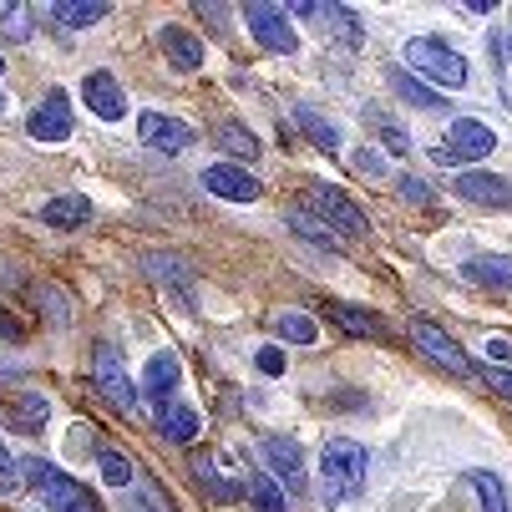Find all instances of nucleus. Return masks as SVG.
<instances>
[{
    "mask_svg": "<svg viewBox=\"0 0 512 512\" xmlns=\"http://www.w3.org/2000/svg\"><path fill=\"white\" fill-rule=\"evenodd\" d=\"M320 492H325V507H345L365 492V447L350 442V436H335L320 457Z\"/></svg>",
    "mask_w": 512,
    "mask_h": 512,
    "instance_id": "obj_1",
    "label": "nucleus"
},
{
    "mask_svg": "<svg viewBox=\"0 0 512 512\" xmlns=\"http://www.w3.org/2000/svg\"><path fill=\"white\" fill-rule=\"evenodd\" d=\"M21 482H26V487H36V492L46 497V507H51V512H102V507H97V497H92L77 477L56 472V467H51V462H41V457H21Z\"/></svg>",
    "mask_w": 512,
    "mask_h": 512,
    "instance_id": "obj_2",
    "label": "nucleus"
},
{
    "mask_svg": "<svg viewBox=\"0 0 512 512\" xmlns=\"http://www.w3.org/2000/svg\"><path fill=\"white\" fill-rule=\"evenodd\" d=\"M406 66H411V77H426V82L447 87V92L467 87V61H462V51H452L447 41H436V36L406 41Z\"/></svg>",
    "mask_w": 512,
    "mask_h": 512,
    "instance_id": "obj_3",
    "label": "nucleus"
},
{
    "mask_svg": "<svg viewBox=\"0 0 512 512\" xmlns=\"http://www.w3.org/2000/svg\"><path fill=\"white\" fill-rule=\"evenodd\" d=\"M244 21H249V31H254V41L264 51H274V56H295L300 51V36H295V26H289V11L264 6V0H249Z\"/></svg>",
    "mask_w": 512,
    "mask_h": 512,
    "instance_id": "obj_4",
    "label": "nucleus"
},
{
    "mask_svg": "<svg viewBox=\"0 0 512 512\" xmlns=\"http://www.w3.org/2000/svg\"><path fill=\"white\" fill-rule=\"evenodd\" d=\"M492 148H497V137H492V127H487V122L457 117V122H452V132H447V142L436 148V163H442V168H457V163L487 158Z\"/></svg>",
    "mask_w": 512,
    "mask_h": 512,
    "instance_id": "obj_5",
    "label": "nucleus"
},
{
    "mask_svg": "<svg viewBox=\"0 0 512 512\" xmlns=\"http://www.w3.org/2000/svg\"><path fill=\"white\" fill-rule=\"evenodd\" d=\"M305 208H315V218H325L330 229H340V234H365L371 229V218H365V208H355L340 188H330V183H315L310 193H305Z\"/></svg>",
    "mask_w": 512,
    "mask_h": 512,
    "instance_id": "obj_6",
    "label": "nucleus"
},
{
    "mask_svg": "<svg viewBox=\"0 0 512 512\" xmlns=\"http://www.w3.org/2000/svg\"><path fill=\"white\" fill-rule=\"evenodd\" d=\"M264 462H269V477L284 487V492H305V452L295 436H264L259 442Z\"/></svg>",
    "mask_w": 512,
    "mask_h": 512,
    "instance_id": "obj_7",
    "label": "nucleus"
},
{
    "mask_svg": "<svg viewBox=\"0 0 512 512\" xmlns=\"http://www.w3.org/2000/svg\"><path fill=\"white\" fill-rule=\"evenodd\" d=\"M92 376H97V391H102L112 406H122V411L137 406V391H132V381H127V371H122V355H117L112 345H97V355H92Z\"/></svg>",
    "mask_w": 512,
    "mask_h": 512,
    "instance_id": "obj_8",
    "label": "nucleus"
},
{
    "mask_svg": "<svg viewBox=\"0 0 512 512\" xmlns=\"http://www.w3.org/2000/svg\"><path fill=\"white\" fill-rule=\"evenodd\" d=\"M203 188H208L213 198H229V203H254V198H259V178L244 173V168H234V163L203 168Z\"/></svg>",
    "mask_w": 512,
    "mask_h": 512,
    "instance_id": "obj_9",
    "label": "nucleus"
},
{
    "mask_svg": "<svg viewBox=\"0 0 512 512\" xmlns=\"http://www.w3.org/2000/svg\"><path fill=\"white\" fill-rule=\"evenodd\" d=\"M411 340H416V345H421V350H426V355H431L436 365H447L452 376H467V371H472V360L462 355V345H457L452 335H442V330H436V325L416 320V325H411Z\"/></svg>",
    "mask_w": 512,
    "mask_h": 512,
    "instance_id": "obj_10",
    "label": "nucleus"
},
{
    "mask_svg": "<svg viewBox=\"0 0 512 512\" xmlns=\"http://www.w3.org/2000/svg\"><path fill=\"white\" fill-rule=\"evenodd\" d=\"M137 132H142V142H148V148H158V153H183V148H193V127L178 122V117H163V112H148V117L137 122Z\"/></svg>",
    "mask_w": 512,
    "mask_h": 512,
    "instance_id": "obj_11",
    "label": "nucleus"
},
{
    "mask_svg": "<svg viewBox=\"0 0 512 512\" xmlns=\"http://www.w3.org/2000/svg\"><path fill=\"white\" fill-rule=\"evenodd\" d=\"M457 198L467 203H482V208H512V183L497 178V173H457Z\"/></svg>",
    "mask_w": 512,
    "mask_h": 512,
    "instance_id": "obj_12",
    "label": "nucleus"
},
{
    "mask_svg": "<svg viewBox=\"0 0 512 512\" xmlns=\"http://www.w3.org/2000/svg\"><path fill=\"white\" fill-rule=\"evenodd\" d=\"M31 137L36 142H61V137H71V102H66V92H51L36 112H31Z\"/></svg>",
    "mask_w": 512,
    "mask_h": 512,
    "instance_id": "obj_13",
    "label": "nucleus"
},
{
    "mask_svg": "<svg viewBox=\"0 0 512 512\" xmlns=\"http://www.w3.org/2000/svg\"><path fill=\"white\" fill-rule=\"evenodd\" d=\"M82 97H87V107H92L102 122H117V117L127 112V97H122V87H117L112 71H92V77L82 82Z\"/></svg>",
    "mask_w": 512,
    "mask_h": 512,
    "instance_id": "obj_14",
    "label": "nucleus"
},
{
    "mask_svg": "<svg viewBox=\"0 0 512 512\" xmlns=\"http://www.w3.org/2000/svg\"><path fill=\"white\" fill-rule=\"evenodd\" d=\"M142 269H148L158 284H168L183 305H193V269L183 259H173V254H142Z\"/></svg>",
    "mask_w": 512,
    "mask_h": 512,
    "instance_id": "obj_15",
    "label": "nucleus"
},
{
    "mask_svg": "<svg viewBox=\"0 0 512 512\" xmlns=\"http://www.w3.org/2000/svg\"><path fill=\"white\" fill-rule=\"evenodd\" d=\"M178 376H183L178 355H173V350H163V355H153V360H148V371H142V391H148L158 406H168V396H173Z\"/></svg>",
    "mask_w": 512,
    "mask_h": 512,
    "instance_id": "obj_16",
    "label": "nucleus"
},
{
    "mask_svg": "<svg viewBox=\"0 0 512 512\" xmlns=\"http://www.w3.org/2000/svg\"><path fill=\"white\" fill-rule=\"evenodd\" d=\"M92 218V203L82 198V193H66V198H51L46 208H41V224L46 229H82Z\"/></svg>",
    "mask_w": 512,
    "mask_h": 512,
    "instance_id": "obj_17",
    "label": "nucleus"
},
{
    "mask_svg": "<svg viewBox=\"0 0 512 512\" xmlns=\"http://www.w3.org/2000/svg\"><path fill=\"white\" fill-rule=\"evenodd\" d=\"M472 284H487V289H512V254H477L462 264Z\"/></svg>",
    "mask_w": 512,
    "mask_h": 512,
    "instance_id": "obj_18",
    "label": "nucleus"
},
{
    "mask_svg": "<svg viewBox=\"0 0 512 512\" xmlns=\"http://www.w3.org/2000/svg\"><path fill=\"white\" fill-rule=\"evenodd\" d=\"M163 51L173 56L178 71H198L203 66V41H193L183 26H163Z\"/></svg>",
    "mask_w": 512,
    "mask_h": 512,
    "instance_id": "obj_19",
    "label": "nucleus"
},
{
    "mask_svg": "<svg viewBox=\"0 0 512 512\" xmlns=\"http://www.w3.org/2000/svg\"><path fill=\"white\" fill-rule=\"evenodd\" d=\"M158 431H168V442H193L198 436V411L168 401V406H158Z\"/></svg>",
    "mask_w": 512,
    "mask_h": 512,
    "instance_id": "obj_20",
    "label": "nucleus"
},
{
    "mask_svg": "<svg viewBox=\"0 0 512 512\" xmlns=\"http://www.w3.org/2000/svg\"><path fill=\"white\" fill-rule=\"evenodd\" d=\"M330 320H335L340 330H350V335H371V340L386 335V325H381L376 315H365L360 305H330Z\"/></svg>",
    "mask_w": 512,
    "mask_h": 512,
    "instance_id": "obj_21",
    "label": "nucleus"
},
{
    "mask_svg": "<svg viewBox=\"0 0 512 512\" xmlns=\"http://www.w3.org/2000/svg\"><path fill=\"white\" fill-rule=\"evenodd\" d=\"M51 16L61 26H92V21L107 16V6H102V0H61V6H51Z\"/></svg>",
    "mask_w": 512,
    "mask_h": 512,
    "instance_id": "obj_22",
    "label": "nucleus"
},
{
    "mask_svg": "<svg viewBox=\"0 0 512 512\" xmlns=\"http://www.w3.org/2000/svg\"><path fill=\"white\" fill-rule=\"evenodd\" d=\"M289 224H295V229H300L310 244H325V249H335V244H340V239L330 234V224H325V218H315L305 203H295V208H289Z\"/></svg>",
    "mask_w": 512,
    "mask_h": 512,
    "instance_id": "obj_23",
    "label": "nucleus"
},
{
    "mask_svg": "<svg viewBox=\"0 0 512 512\" xmlns=\"http://www.w3.org/2000/svg\"><path fill=\"white\" fill-rule=\"evenodd\" d=\"M391 87H396L411 107H421V112H436V107H442V97H436L431 87H421V82L411 77V71H391Z\"/></svg>",
    "mask_w": 512,
    "mask_h": 512,
    "instance_id": "obj_24",
    "label": "nucleus"
},
{
    "mask_svg": "<svg viewBox=\"0 0 512 512\" xmlns=\"http://www.w3.org/2000/svg\"><path fill=\"white\" fill-rule=\"evenodd\" d=\"M295 122H300V127L315 137V148H325V153H335V148H340V132H335V127H330V122L315 112V107H295Z\"/></svg>",
    "mask_w": 512,
    "mask_h": 512,
    "instance_id": "obj_25",
    "label": "nucleus"
},
{
    "mask_svg": "<svg viewBox=\"0 0 512 512\" xmlns=\"http://www.w3.org/2000/svg\"><path fill=\"white\" fill-rule=\"evenodd\" d=\"M249 497H254L259 512H284V487H279L269 472H254V477H249Z\"/></svg>",
    "mask_w": 512,
    "mask_h": 512,
    "instance_id": "obj_26",
    "label": "nucleus"
},
{
    "mask_svg": "<svg viewBox=\"0 0 512 512\" xmlns=\"http://www.w3.org/2000/svg\"><path fill=\"white\" fill-rule=\"evenodd\" d=\"M467 487L482 497V512H507V492L492 472H467Z\"/></svg>",
    "mask_w": 512,
    "mask_h": 512,
    "instance_id": "obj_27",
    "label": "nucleus"
},
{
    "mask_svg": "<svg viewBox=\"0 0 512 512\" xmlns=\"http://www.w3.org/2000/svg\"><path fill=\"white\" fill-rule=\"evenodd\" d=\"M218 148L234 153V158H259V142H254V132H244V127H234V122L218 127Z\"/></svg>",
    "mask_w": 512,
    "mask_h": 512,
    "instance_id": "obj_28",
    "label": "nucleus"
},
{
    "mask_svg": "<svg viewBox=\"0 0 512 512\" xmlns=\"http://www.w3.org/2000/svg\"><path fill=\"white\" fill-rule=\"evenodd\" d=\"M46 416H51V406H46V396H41V391H21V396H16V426L36 431Z\"/></svg>",
    "mask_w": 512,
    "mask_h": 512,
    "instance_id": "obj_29",
    "label": "nucleus"
},
{
    "mask_svg": "<svg viewBox=\"0 0 512 512\" xmlns=\"http://www.w3.org/2000/svg\"><path fill=\"white\" fill-rule=\"evenodd\" d=\"M274 330H279L284 340H295V345H310V340L320 335L310 315H274Z\"/></svg>",
    "mask_w": 512,
    "mask_h": 512,
    "instance_id": "obj_30",
    "label": "nucleus"
},
{
    "mask_svg": "<svg viewBox=\"0 0 512 512\" xmlns=\"http://www.w3.org/2000/svg\"><path fill=\"white\" fill-rule=\"evenodd\" d=\"M97 462H102V482L107 487H127L132 482V462L122 452H97Z\"/></svg>",
    "mask_w": 512,
    "mask_h": 512,
    "instance_id": "obj_31",
    "label": "nucleus"
},
{
    "mask_svg": "<svg viewBox=\"0 0 512 512\" xmlns=\"http://www.w3.org/2000/svg\"><path fill=\"white\" fill-rule=\"evenodd\" d=\"M0 21H6V36H11V41H26V36H31V26H26L31 11H26V6H0Z\"/></svg>",
    "mask_w": 512,
    "mask_h": 512,
    "instance_id": "obj_32",
    "label": "nucleus"
},
{
    "mask_svg": "<svg viewBox=\"0 0 512 512\" xmlns=\"http://www.w3.org/2000/svg\"><path fill=\"white\" fill-rule=\"evenodd\" d=\"M21 487V462L6 452V442H0V492H16Z\"/></svg>",
    "mask_w": 512,
    "mask_h": 512,
    "instance_id": "obj_33",
    "label": "nucleus"
},
{
    "mask_svg": "<svg viewBox=\"0 0 512 512\" xmlns=\"http://www.w3.org/2000/svg\"><path fill=\"white\" fill-rule=\"evenodd\" d=\"M198 482H208V487H213V497H234V492H239L234 482H218V472H213L208 462H198Z\"/></svg>",
    "mask_w": 512,
    "mask_h": 512,
    "instance_id": "obj_34",
    "label": "nucleus"
},
{
    "mask_svg": "<svg viewBox=\"0 0 512 512\" xmlns=\"http://www.w3.org/2000/svg\"><path fill=\"white\" fill-rule=\"evenodd\" d=\"M259 371L264 376H284V350H259Z\"/></svg>",
    "mask_w": 512,
    "mask_h": 512,
    "instance_id": "obj_35",
    "label": "nucleus"
},
{
    "mask_svg": "<svg viewBox=\"0 0 512 512\" xmlns=\"http://www.w3.org/2000/svg\"><path fill=\"white\" fill-rule=\"evenodd\" d=\"M401 198H411V203H431V193H426L421 178H401Z\"/></svg>",
    "mask_w": 512,
    "mask_h": 512,
    "instance_id": "obj_36",
    "label": "nucleus"
},
{
    "mask_svg": "<svg viewBox=\"0 0 512 512\" xmlns=\"http://www.w3.org/2000/svg\"><path fill=\"white\" fill-rule=\"evenodd\" d=\"M71 431H77V436H71V452H92V426H87V421H77Z\"/></svg>",
    "mask_w": 512,
    "mask_h": 512,
    "instance_id": "obj_37",
    "label": "nucleus"
},
{
    "mask_svg": "<svg viewBox=\"0 0 512 512\" xmlns=\"http://www.w3.org/2000/svg\"><path fill=\"white\" fill-rule=\"evenodd\" d=\"M487 386H492V391H502V396L512 401V371H487Z\"/></svg>",
    "mask_w": 512,
    "mask_h": 512,
    "instance_id": "obj_38",
    "label": "nucleus"
},
{
    "mask_svg": "<svg viewBox=\"0 0 512 512\" xmlns=\"http://www.w3.org/2000/svg\"><path fill=\"white\" fill-rule=\"evenodd\" d=\"M355 168H360V173H381V158H376V153H360Z\"/></svg>",
    "mask_w": 512,
    "mask_h": 512,
    "instance_id": "obj_39",
    "label": "nucleus"
},
{
    "mask_svg": "<svg viewBox=\"0 0 512 512\" xmlns=\"http://www.w3.org/2000/svg\"><path fill=\"white\" fill-rule=\"evenodd\" d=\"M487 355H497V360H507V355H512V345H507V340H487Z\"/></svg>",
    "mask_w": 512,
    "mask_h": 512,
    "instance_id": "obj_40",
    "label": "nucleus"
},
{
    "mask_svg": "<svg viewBox=\"0 0 512 512\" xmlns=\"http://www.w3.org/2000/svg\"><path fill=\"white\" fill-rule=\"evenodd\" d=\"M0 112H6V92H0Z\"/></svg>",
    "mask_w": 512,
    "mask_h": 512,
    "instance_id": "obj_41",
    "label": "nucleus"
},
{
    "mask_svg": "<svg viewBox=\"0 0 512 512\" xmlns=\"http://www.w3.org/2000/svg\"><path fill=\"white\" fill-rule=\"evenodd\" d=\"M507 51H512V36H507Z\"/></svg>",
    "mask_w": 512,
    "mask_h": 512,
    "instance_id": "obj_42",
    "label": "nucleus"
},
{
    "mask_svg": "<svg viewBox=\"0 0 512 512\" xmlns=\"http://www.w3.org/2000/svg\"><path fill=\"white\" fill-rule=\"evenodd\" d=\"M0 71H6V61H0Z\"/></svg>",
    "mask_w": 512,
    "mask_h": 512,
    "instance_id": "obj_43",
    "label": "nucleus"
}]
</instances>
